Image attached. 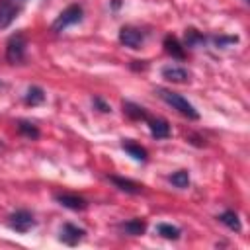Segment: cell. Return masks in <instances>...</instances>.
Wrapping results in <instances>:
<instances>
[{"mask_svg":"<svg viewBox=\"0 0 250 250\" xmlns=\"http://www.w3.org/2000/svg\"><path fill=\"white\" fill-rule=\"evenodd\" d=\"M146 39V33L135 25H123L119 29V41L121 45L129 47V49H141V45L145 43Z\"/></svg>","mask_w":250,"mask_h":250,"instance_id":"obj_4","label":"cell"},{"mask_svg":"<svg viewBox=\"0 0 250 250\" xmlns=\"http://www.w3.org/2000/svg\"><path fill=\"white\" fill-rule=\"evenodd\" d=\"M219 221H221L227 229H230V230H234V232H240V230H242L240 219H238V215H236L234 211H223V213L219 215Z\"/></svg>","mask_w":250,"mask_h":250,"instance_id":"obj_13","label":"cell"},{"mask_svg":"<svg viewBox=\"0 0 250 250\" xmlns=\"http://www.w3.org/2000/svg\"><path fill=\"white\" fill-rule=\"evenodd\" d=\"M82 16H84L82 6H78V4H70L68 8H64V10L57 16V20L53 21L51 29H53L55 33H61V31H64L68 25H74V23L82 21Z\"/></svg>","mask_w":250,"mask_h":250,"instance_id":"obj_2","label":"cell"},{"mask_svg":"<svg viewBox=\"0 0 250 250\" xmlns=\"http://www.w3.org/2000/svg\"><path fill=\"white\" fill-rule=\"evenodd\" d=\"M84 234H86L84 229H80V227H76L72 223H64L62 229H61V232H59V240L64 242V244H68V246H76L84 238Z\"/></svg>","mask_w":250,"mask_h":250,"instance_id":"obj_7","label":"cell"},{"mask_svg":"<svg viewBox=\"0 0 250 250\" xmlns=\"http://www.w3.org/2000/svg\"><path fill=\"white\" fill-rule=\"evenodd\" d=\"M94 104L100 107V111H104V113H107V111H111V107L102 100V98H94Z\"/></svg>","mask_w":250,"mask_h":250,"instance_id":"obj_21","label":"cell"},{"mask_svg":"<svg viewBox=\"0 0 250 250\" xmlns=\"http://www.w3.org/2000/svg\"><path fill=\"white\" fill-rule=\"evenodd\" d=\"M242 2H244V4H246V2H248V0H242Z\"/></svg>","mask_w":250,"mask_h":250,"instance_id":"obj_23","label":"cell"},{"mask_svg":"<svg viewBox=\"0 0 250 250\" xmlns=\"http://www.w3.org/2000/svg\"><path fill=\"white\" fill-rule=\"evenodd\" d=\"M20 2L14 0H0V29H6L14 23V20L20 16Z\"/></svg>","mask_w":250,"mask_h":250,"instance_id":"obj_6","label":"cell"},{"mask_svg":"<svg viewBox=\"0 0 250 250\" xmlns=\"http://www.w3.org/2000/svg\"><path fill=\"white\" fill-rule=\"evenodd\" d=\"M156 232H158L162 238H168V240H178L180 234H182V230H180L178 227L170 225V223H160V225L156 227Z\"/></svg>","mask_w":250,"mask_h":250,"instance_id":"obj_17","label":"cell"},{"mask_svg":"<svg viewBox=\"0 0 250 250\" xmlns=\"http://www.w3.org/2000/svg\"><path fill=\"white\" fill-rule=\"evenodd\" d=\"M16 2H20V4H23V2H25V0H16Z\"/></svg>","mask_w":250,"mask_h":250,"instance_id":"obj_22","label":"cell"},{"mask_svg":"<svg viewBox=\"0 0 250 250\" xmlns=\"http://www.w3.org/2000/svg\"><path fill=\"white\" fill-rule=\"evenodd\" d=\"M146 123H148L150 135L154 139H168L170 137V125H168L166 119H162V117H146Z\"/></svg>","mask_w":250,"mask_h":250,"instance_id":"obj_10","label":"cell"},{"mask_svg":"<svg viewBox=\"0 0 250 250\" xmlns=\"http://www.w3.org/2000/svg\"><path fill=\"white\" fill-rule=\"evenodd\" d=\"M109 182H113L121 191L125 193H141L143 186H139L137 182L129 180V178H119V176H109Z\"/></svg>","mask_w":250,"mask_h":250,"instance_id":"obj_11","label":"cell"},{"mask_svg":"<svg viewBox=\"0 0 250 250\" xmlns=\"http://www.w3.org/2000/svg\"><path fill=\"white\" fill-rule=\"evenodd\" d=\"M164 51H166L168 55H172L174 59H184V57H186L184 47H182L180 41H178L176 37H172V35H168V37L164 39Z\"/></svg>","mask_w":250,"mask_h":250,"instance_id":"obj_12","label":"cell"},{"mask_svg":"<svg viewBox=\"0 0 250 250\" xmlns=\"http://www.w3.org/2000/svg\"><path fill=\"white\" fill-rule=\"evenodd\" d=\"M25 47H27V41H25V37L21 33L12 35L8 39V43H6V59H8V62H12V64L21 62L25 59Z\"/></svg>","mask_w":250,"mask_h":250,"instance_id":"obj_3","label":"cell"},{"mask_svg":"<svg viewBox=\"0 0 250 250\" xmlns=\"http://www.w3.org/2000/svg\"><path fill=\"white\" fill-rule=\"evenodd\" d=\"M55 199L62 205V207H68L72 211H84L88 207V201L76 193H57Z\"/></svg>","mask_w":250,"mask_h":250,"instance_id":"obj_8","label":"cell"},{"mask_svg":"<svg viewBox=\"0 0 250 250\" xmlns=\"http://www.w3.org/2000/svg\"><path fill=\"white\" fill-rule=\"evenodd\" d=\"M158 96H160L168 105H172V109H176L178 113H182L184 117H188V119H199L197 109H195L184 96H180V94H176V92H172V90H164V88H158Z\"/></svg>","mask_w":250,"mask_h":250,"instance_id":"obj_1","label":"cell"},{"mask_svg":"<svg viewBox=\"0 0 250 250\" xmlns=\"http://www.w3.org/2000/svg\"><path fill=\"white\" fill-rule=\"evenodd\" d=\"M162 78L168 80V82H174V84H186L189 82V72L182 66H164L162 68Z\"/></svg>","mask_w":250,"mask_h":250,"instance_id":"obj_9","label":"cell"},{"mask_svg":"<svg viewBox=\"0 0 250 250\" xmlns=\"http://www.w3.org/2000/svg\"><path fill=\"white\" fill-rule=\"evenodd\" d=\"M123 113L127 115V117H131V119H145L146 121V111L141 107V105H137V104H133V102H125L123 104Z\"/></svg>","mask_w":250,"mask_h":250,"instance_id":"obj_18","label":"cell"},{"mask_svg":"<svg viewBox=\"0 0 250 250\" xmlns=\"http://www.w3.org/2000/svg\"><path fill=\"white\" fill-rule=\"evenodd\" d=\"M23 102H25L27 105H39V104H43V102H45V92H43V88H39V86H29L27 92H25V96H23Z\"/></svg>","mask_w":250,"mask_h":250,"instance_id":"obj_15","label":"cell"},{"mask_svg":"<svg viewBox=\"0 0 250 250\" xmlns=\"http://www.w3.org/2000/svg\"><path fill=\"white\" fill-rule=\"evenodd\" d=\"M170 182H172V186L184 189V188L189 186V172H188V170H178V172H174V174L170 176Z\"/></svg>","mask_w":250,"mask_h":250,"instance_id":"obj_19","label":"cell"},{"mask_svg":"<svg viewBox=\"0 0 250 250\" xmlns=\"http://www.w3.org/2000/svg\"><path fill=\"white\" fill-rule=\"evenodd\" d=\"M18 131L21 135L29 137V139H37L39 137V129L33 123H29V121H18Z\"/></svg>","mask_w":250,"mask_h":250,"instance_id":"obj_20","label":"cell"},{"mask_svg":"<svg viewBox=\"0 0 250 250\" xmlns=\"http://www.w3.org/2000/svg\"><path fill=\"white\" fill-rule=\"evenodd\" d=\"M121 146H123V150L129 152L135 160H139V162H146L148 156H146V150H145L141 145H135V143H131V141H123Z\"/></svg>","mask_w":250,"mask_h":250,"instance_id":"obj_16","label":"cell"},{"mask_svg":"<svg viewBox=\"0 0 250 250\" xmlns=\"http://www.w3.org/2000/svg\"><path fill=\"white\" fill-rule=\"evenodd\" d=\"M8 225H10V229L12 230H16V232H27V230H31L33 227H35V219H33V215L29 213V211H25V209H20V211H16V213H12L10 215V219H8Z\"/></svg>","mask_w":250,"mask_h":250,"instance_id":"obj_5","label":"cell"},{"mask_svg":"<svg viewBox=\"0 0 250 250\" xmlns=\"http://www.w3.org/2000/svg\"><path fill=\"white\" fill-rule=\"evenodd\" d=\"M119 229H121L123 232H127V234H131V236H139V234L145 232L146 223L141 221V219H131V221H127V223H121Z\"/></svg>","mask_w":250,"mask_h":250,"instance_id":"obj_14","label":"cell"}]
</instances>
